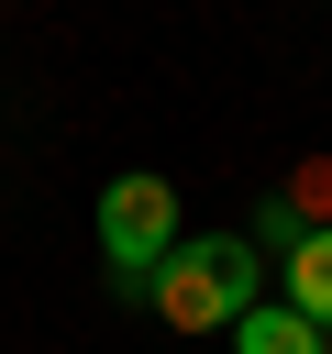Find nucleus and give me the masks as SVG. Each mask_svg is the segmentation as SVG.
Listing matches in <instances>:
<instances>
[{"label": "nucleus", "instance_id": "1", "mask_svg": "<svg viewBox=\"0 0 332 354\" xmlns=\"http://www.w3.org/2000/svg\"><path fill=\"white\" fill-rule=\"evenodd\" d=\"M144 299L177 321V332H232L255 299H266V254L243 232H177V254L144 277Z\"/></svg>", "mask_w": 332, "mask_h": 354}, {"label": "nucleus", "instance_id": "2", "mask_svg": "<svg viewBox=\"0 0 332 354\" xmlns=\"http://www.w3.org/2000/svg\"><path fill=\"white\" fill-rule=\"evenodd\" d=\"M89 221H100V266H111V277L144 299V277L177 254V177H144V166H122V177L100 188V210H89Z\"/></svg>", "mask_w": 332, "mask_h": 354}, {"label": "nucleus", "instance_id": "3", "mask_svg": "<svg viewBox=\"0 0 332 354\" xmlns=\"http://www.w3.org/2000/svg\"><path fill=\"white\" fill-rule=\"evenodd\" d=\"M277 299L332 343V221H310V232H299V254H288V288H277Z\"/></svg>", "mask_w": 332, "mask_h": 354}, {"label": "nucleus", "instance_id": "4", "mask_svg": "<svg viewBox=\"0 0 332 354\" xmlns=\"http://www.w3.org/2000/svg\"><path fill=\"white\" fill-rule=\"evenodd\" d=\"M232 354H332V343H321V332H310L288 299H255V310L232 321Z\"/></svg>", "mask_w": 332, "mask_h": 354}, {"label": "nucleus", "instance_id": "5", "mask_svg": "<svg viewBox=\"0 0 332 354\" xmlns=\"http://www.w3.org/2000/svg\"><path fill=\"white\" fill-rule=\"evenodd\" d=\"M299 232H310V210H299V199H266L243 243H255V254H266V243H277V254H299Z\"/></svg>", "mask_w": 332, "mask_h": 354}]
</instances>
